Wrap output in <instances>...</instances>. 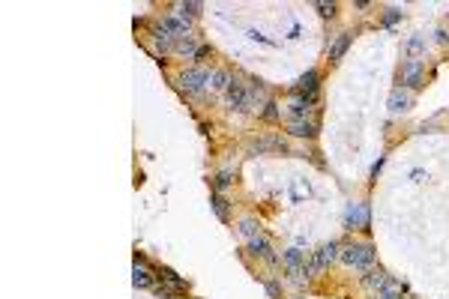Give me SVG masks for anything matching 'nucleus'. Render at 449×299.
I'll return each mask as SVG.
<instances>
[{
	"label": "nucleus",
	"instance_id": "f257e3e1",
	"mask_svg": "<svg viewBox=\"0 0 449 299\" xmlns=\"http://www.w3.org/2000/svg\"><path fill=\"white\" fill-rule=\"evenodd\" d=\"M342 261L348 266H356V269H365V266L375 264V248L368 242H353L342 251Z\"/></svg>",
	"mask_w": 449,
	"mask_h": 299
},
{
	"label": "nucleus",
	"instance_id": "f03ea898",
	"mask_svg": "<svg viewBox=\"0 0 449 299\" xmlns=\"http://www.w3.org/2000/svg\"><path fill=\"white\" fill-rule=\"evenodd\" d=\"M335 254H339V245H335V242H326V245H321V248L315 251V258H312L309 264L303 266V275H306V278H315L321 269H326V266L335 261Z\"/></svg>",
	"mask_w": 449,
	"mask_h": 299
},
{
	"label": "nucleus",
	"instance_id": "7ed1b4c3",
	"mask_svg": "<svg viewBox=\"0 0 449 299\" xmlns=\"http://www.w3.org/2000/svg\"><path fill=\"white\" fill-rule=\"evenodd\" d=\"M318 90H321V72L318 69H309L293 84V96H303V99H318Z\"/></svg>",
	"mask_w": 449,
	"mask_h": 299
},
{
	"label": "nucleus",
	"instance_id": "20e7f679",
	"mask_svg": "<svg viewBox=\"0 0 449 299\" xmlns=\"http://www.w3.org/2000/svg\"><path fill=\"white\" fill-rule=\"evenodd\" d=\"M224 99H228V105H231L234 111H249V108H252V102H249V87H246L240 78H231V87L224 90Z\"/></svg>",
	"mask_w": 449,
	"mask_h": 299
},
{
	"label": "nucleus",
	"instance_id": "39448f33",
	"mask_svg": "<svg viewBox=\"0 0 449 299\" xmlns=\"http://www.w3.org/2000/svg\"><path fill=\"white\" fill-rule=\"evenodd\" d=\"M210 75H213V72H207V69H183V72H180V84H183V90H189V93H201V90L210 84Z\"/></svg>",
	"mask_w": 449,
	"mask_h": 299
},
{
	"label": "nucleus",
	"instance_id": "423d86ee",
	"mask_svg": "<svg viewBox=\"0 0 449 299\" xmlns=\"http://www.w3.org/2000/svg\"><path fill=\"white\" fill-rule=\"evenodd\" d=\"M345 225L351 231H365L368 228V203H353L345 212Z\"/></svg>",
	"mask_w": 449,
	"mask_h": 299
},
{
	"label": "nucleus",
	"instance_id": "0eeeda50",
	"mask_svg": "<svg viewBox=\"0 0 449 299\" xmlns=\"http://www.w3.org/2000/svg\"><path fill=\"white\" fill-rule=\"evenodd\" d=\"M410 105H414V96H410L407 90L395 87V90L389 93V111H392V114H404V111H410Z\"/></svg>",
	"mask_w": 449,
	"mask_h": 299
},
{
	"label": "nucleus",
	"instance_id": "6e6552de",
	"mask_svg": "<svg viewBox=\"0 0 449 299\" xmlns=\"http://www.w3.org/2000/svg\"><path fill=\"white\" fill-rule=\"evenodd\" d=\"M401 81H404L407 87H414V90H417V87H422V63L410 57V60L404 63V72H401Z\"/></svg>",
	"mask_w": 449,
	"mask_h": 299
},
{
	"label": "nucleus",
	"instance_id": "1a4fd4ad",
	"mask_svg": "<svg viewBox=\"0 0 449 299\" xmlns=\"http://www.w3.org/2000/svg\"><path fill=\"white\" fill-rule=\"evenodd\" d=\"M285 266H288V272L293 275V278H303V251L300 248H288L285 251Z\"/></svg>",
	"mask_w": 449,
	"mask_h": 299
},
{
	"label": "nucleus",
	"instance_id": "9d476101",
	"mask_svg": "<svg viewBox=\"0 0 449 299\" xmlns=\"http://www.w3.org/2000/svg\"><path fill=\"white\" fill-rule=\"evenodd\" d=\"M348 48H351V33H339L335 39H332V45H329V60L339 63V60L345 57Z\"/></svg>",
	"mask_w": 449,
	"mask_h": 299
},
{
	"label": "nucleus",
	"instance_id": "9b49d317",
	"mask_svg": "<svg viewBox=\"0 0 449 299\" xmlns=\"http://www.w3.org/2000/svg\"><path fill=\"white\" fill-rule=\"evenodd\" d=\"M362 284H365V287H371V290H375V287H378V290H384L386 284H389V275H386L381 266H378V269H368V272L362 275Z\"/></svg>",
	"mask_w": 449,
	"mask_h": 299
},
{
	"label": "nucleus",
	"instance_id": "f8f14e48",
	"mask_svg": "<svg viewBox=\"0 0 449 299\" xmlns=\"http://www.w3.org/2000/svg\"><path fill=\"white\" fill-rule=\"evenodd\" d=\"M288 132L296 135V138H315V135H318V126H315V123H309V120H290Z\"/></svg>",
	"mask_w": 449,
	"mask_h": 299
},
{
	"label": "nucleus",
	"instance_id": "ddd939ff",
	"mask_svg": "<svg viewBox=\"0 0 449 299\" xmlns=\"http://www.w3.org/2000/svg\"><path fill=\"white\" fill-rule=\"evenodd\" d=\"M318 99H303V96H293L290 99V117L293 120H306V114L312 111V105H315Z\"/></svg>",
	"mask_w": 449,
	"mask_h": 299
},
{
	"label": "nucleus",
	"instance_id": "4468645a",
	"mask_svg": "<svg viewBox=\"0 0 449 299\" xmlns=\"http://www.w3.org/2000/svg\"><path fill=\"white\" fill-rule=\"evenodd\" d=\"M249 251H252V254H257V258H267V261H273V264H276V254H273V248H270V242H267L264 236L249 239Z\"/></svg>",
	"mask_w": 449,
	"mask_h": 299
},
{
	"label": "nucleus",
	"instance_id": "2eb2a0df",
	"mask_svg": "<svg viewBox=\"0 0 449 299\" xmlns=\"http://www.w3.org/2000/svg\"><path fill=\"white\" fill-rule=\"evenodd\" d=\"M249 150H252V153H267V150H282V153H285L288 144H285L282 138H264V141H255Z\"/></svg>",
	"mask_w": 449,
	"mask_h": 299
},
{
	"label": "nucleus",
	"instance_id": "dca6fc26",
	"mask_svg": "<svg viewBox=\"0 0 449 299\" xmlns=\"http://www.w3.org/2000/svg\"><path fill=\"white\" fill-rule=\"evenodd\" d=\"M132 284L135 287H150V272L141 258H135V269H132Z\"/></svg>",
	"mask_w": 449,
	"mask_h": 299
},
{
	"label": "nucleus",
	"instance_id": "f3484780",
	"mask_svg": "<svg viewBox=\"0 0 449 299\" xmlns=\"http://www.w3.org/2000/svg\"><path fill=\"white\" fill-rule=\"evenodd\" d=\"M246 87H249V102H252V105H267V90H264V84H260V81H249V84H246Z\"/></svg>",
	"mask_w": 449,
	"mask_h": 299
},
{
	"label": "nucleus",
	"instance_id": "a211bd4d",
	"mask_svg": "<svg viewBox=\"0 0 449 299\" xmlns=\"http://www.w3.org/2000/svg\"><path fill=\"white\" fill-rule=\"evenodd\" d=\"M174 48H177L180 54H186V57H195L201 45H195V36L189 33V36H183V39H177V45H174Z\"/></svg>",
	"mask_w": 449,
	"mask_h": 299
},
{
	"label": "nucleus",
	"instance_id": "6ab92c4d",
	"mask_svg": "<svg viewBox=\"0 0 449 299\" xmlns=\"http://www.w3.org/2000/svg\"><path fill=\"white\" fill-rule=\"evenodd\" d=\"M240 233L249 236V239H255V236H260V225H257L255 219H243L240 222Z\"/></svg>",
	"mask_w": 449,
	"mask_h": 299
},
{
	"label": "nucleus",
	"instance_id": "aec40b11",
	"mask_svg": "<svg viewBox=\"0 0 449 299\" xmlns=\"http://www.w3.org/2000/svg\"><path fill=\"white\" fill-rule=\"evenodd\" d=\"M210 87H216V90H228V87H231V75L222 72V69H219V72H213V75H210Z\"/></svg>",
	"mask_w": 449,
	"mask_h": 299
},
{
	"label": "nucleus",
	"instance_id": "412c9836",
	"mask_svg": "<svg viewBox=\"0 0 449 299\" xmlns=\"http://www.w3.org/2000/svg\"><path fill=\"white\" fill-rule=\"evenodd\" d=\"M159 275L168 281V284H171V287H180V290H186V281H183V278H180L174 269H159Z\"/></svg>",
	"mask_w": 449,
	"mask_h": 299
},
{
	"label": "nucleus",
	"instance_id": "4be33fe9",
	"mask_svg": "<svg viewBox=\"0 0 449 299\" xmlns=\"http://www.w3.org/2000/svg\"><path fill=\"white\" fill-rule=\"evenodd\" d=\"M201 9H204V6H201V3H195V0H189V3H180V6H177V12H183L186 18H195V15H201Z\"/></svg>",
	"mask_w": 449,
	"mask_h": 299
},
{
	"label": "nucleus",
	"instance_id": "5701e85b",
	"mask_svg": "<svg viewBox=\"0 0 449 299\" xmlns=\"http://www.w3.org/2000/svg\"><path fill=\"white\" fill-rule=\"evenodd\" d=\"M213 209H216V216H219L222 222H228V200H224L222 195H213Z\"/></svg>",
	"mask_w": 449,
	"mask_h": 299
},
{
	"label": "nucleus",
	"instance_id": "b1692460",
	"mask_svg": "<svg viewBox=\"0 0 449 299\" xmlns=\"http://www.w3.org/2000/svg\"><path fill=\"white\" fill-rule=\"evenodd\" d=\"M378 299H401V287H398L395 281H389V284H386L384 290L378 293Z\"/></svg>",
	"mask_w": 449,
	"mask_h": 299
},
{
	"label": "nucleus",
	"instance_id": "393cba45",
	"mask_svg": "<svg viewBox=\"0 0 449 299\" xmlns=\"http://www.w3.org/2000/svg\"><path fill=\"white\" fill-rule=\"evenodd\" d=\"M228 186H231V174H228V170H222V174L213 180V189H216V192H224Z\"/></svg>",
	"mask_w": 449,
	"mask_h": 299
},
{
	"label": "nucleus",
	"instance_id": "a878e982",
	"mask_svg": "<svg viewBox=\"0 0 449 299\" xmlns=\"http://www.w3.org/2000/svg\"><path fill=\"white\" fill-rule=\"evenodd\" d=\"M398 18H401V9H395V6H392V9H386V15H384V24H386V27H392V24H395Z\"/></svg>",
	"mask_w": 449,
	"mask_h": 299
},
{
	"label": "nucleus",
	"instance_id": "bb28decb",
	"mask_svg": "<svg viewBox=\"0 0 449 299\" xmlns=\"http://www.w3.org/2000/svg\"><path fill=\"white\" fill-rule=\"evenodd\" d=\"M264 117H267V120H279V105H276V102H267V105H264Z\"/></svg>",
	"mask_w": 449,
	"mask_h": 299
},
{
	"label": "nucleus",
	"instance_id": "cd10ccee",
	"mask_svg": "<svg viewBox=\"0 0 449 299\" xmlns=\"http://www.w3.org/2000/svg\"><path fill=\"white\" fill-rule=\"evenodd\" d=\"M422 48H425V42H422V39H419V36H414V39H410V42H407V54H419V51H422Z\"/></svg>",
	"mask_w": 449,
	"mask_h": 299
},
{
	"label": "nucleus",
	"instance_id": "c85d7f7f",
	"mask_svg": "<svg viewBox=\"0 0 449 299\" xmlns=\"http://www.w3.org/2000/svg\"><path fill=\"white\" fill-rule=\"evenodd\" d=\"M318 12H321L323 18H332L335 15V3H318Z\"/></svg>",
	"mask_w": 449,
	"mask_h": 299
},
{
	"label": "nucleus",
	"instance_id": "c756f323",
	"mask_svg": "<svg viewBox=\"0 0 449 299\" xmlns=\"http://www.w3.org/2000/svg\"><path fill=\"white\" fill-rule=\"evenodd\" d=\"M210 51H213V48H210V45H201V48H198V54H195V60H201V57H207V54H210Z\"/></svg>",
	"mask_w": 449,
	"mask_h": 299
}]
</instances>
